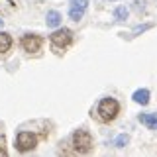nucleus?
<instances>
[{
    "mask_svg": "<svg viewBox=\"0 0 157 157\" xmlns=\"http://www.w3.org/2000/svg\"><path fill=\"white\" fill-rule=\"evenodd\" d=\"M96 112L102 122H112L118 116V112H120V104H118L116 98H102Z\"/></svg>",
    "mask_w": 157,
    "mask_h": 157,
    "instance_id": "nucleus-1",
    "label": "nucleus"
},
{
    "mask_svg": "<svg viewBox=\"0 0 157 157\" xmlns=\"http://www.w3.org/2000/svg\"><path fill=\"white\" fill-rule=\"evenodd\" d=\"M73 147L78 153H88L92 149V136L86 130H77L73 134Z\"/></svg>",
    "mask_w": 157,
    "mask_h": 157,
    "instance_id": "nucleus-2",
    "label": "nucleus"
},
{
    "mask_svg": "<svg viewBox=\"0 0 157 157\" xmlns=\"http://www.w3.org/2000/svg\"><path fill=\"white\" fill-rule=\"evenodd\" d=\"M71 41H73V32L69 28H61V29H57V32L51 33V45L55 49L67 47Z\"/></svg>",
    "mask_w": 157,
    "mask_h": 157,
    "instance_id": "nucleus-3",
    "label": "nucleus"
},
{
    "mask_svg": "<svg viewBox=\"0 0 157 157\" xmlns=\"http://www.w3.org/2000/svg\"><path fill=\"white\" fill-rule=\"evenodd\" d=\"M16 145L20 151H29L37 145V136L32 134V132H20L16 137Z\"/></svg>",
    "mask_w": 157,
    "mask_h": 157,
    "instance_id": "nucleus-4",
    "label": "nucleus"
},
{
    "mask_svg": "<svg viewBox=\"0 0 157 157\" xmlns=\"http://www.w3.org/2000/svg\"><path fill=\"white\" fill-rule=\"evenodd\" d=\"M43 45L41 36H36V33H28V36L22 37V47L26 49L28 53H37Z\"/></svg>",
    "mask_w": 157,
    "mask_h": 157,
    "instance_id": "nucleus-5",
    "label": "nucleus"
},
{
    "mask_svg": "<svg viewBox=\"0 0 157 157\" xmlns=\"http://www.w3.org/2000/svg\"><path fill=\"white\" fill-rule=\"evenodd\" d=\"M69 4H71V8H69V16H71V20L78 22V20L85 16V12H86L88 0H71Z\"/></svg>",
    "mask_w": 157,
    "mask_h": 157,
    "instance_id": "nucleus-6",
    "label": "nucleus"
},
{
    "mask_svg": "<svg viewBox=\"0 0 157 157\" xmlns=\"http://www.w3.org/2000/svg\"><path fill=\"white\" fill-rule=\"evenodd\" d=\"M12 47V37L6 32H0V55H6Z\"/></svg>",
    "mask_w": 157,
    "mask_h": 157,
    "instance_id": "nucleus-7",
    "label": "nucleus"
},
{
    "mask_svg": "<svg viewBox=\"0 0 157 157\" xmlns=\"http://www.w3.org/2000/svg\"><path fill=\"white\" fill-rule=\"evenodd\" d=\"M45 24L49 28H59V24H61V14H59L57 10H49L47 16H45Z\"/></svg>",
    "mask_w": 157,
    "mask_h": 157,
    "instance_id": "nucleus-8",
    "label": "nucleus"
},
{
    "mask_svg": "<svg viewBox=\"0 0 157 157\" xmlns=\"http://www.w3.org/2000/svg\"><path fill=\"white\" fill-rule=\"evenodd\" d=\"M134 100L137 102V104H141V106H145L147 102H149V90H147V88H140V90H136L134 92Z\"/></svg>",
    "mask_w": 157,
    "mask_h": 157,
    "instance_id": "nucleus-9",
    "label": "nucleus"
},
{
    "mask_svg": "<svg viewBox=\"0 0 157 157\" xmlns=\"http://www.w3.org/2000/svg\"><path fill=\"white\" fill-rule=\"evenodd\" d=\"M140 122L145 124L147 128H151V130H155L157 128V112H153V114H140Z\"/></svg>",
    "mask_w": 157,
    "mask_h": 157,
    "instance_id": "nucleus-10",
    "label": "nucleus"
},
{
    "mask_svg": "<svg viewBox=\"0 0 157 157\" xmlns=\"http://www.w3.org/2000/svg\"><path fill=\"white\" fill-rule=\"evenodd\" d=\"M114 18L118 20V22H124V20L128 18V8H126V6H118V8H114Z\"/></svg>",
    "mask_w": 157,
    "mask_h": 157,
    "instance_id": "nucleus-11",
    "label": "nucleus"
},
{
    "mask_svg": "<svg viewBox=\"0 0 157 157\" xmlns=\"http://www.w3.org/2000/svg\"><path fill=\"white\" fill-rule=\"evenodd\" d=\"M128 141H130V137H128L126 134H120V136H118V137H116V141H114V145H116V147H124V145L128 144Z\"/></svg>",
    "mask_w": 157,
    "mask_h": 157,
    "instance_id": "nucleus-12",
    "label": "nucleus"
},
{
    "mask_svg": "<svg viewBox=\"0 0 157 157\" xmlns=\"http://www.w3.org/2000/svg\"><path fill=\"white\" fill-rule=\"evenodd\" d=\"M149 28H151V24H145V26H137V28H136V29H134L132 33H134V36H140L141 32H147Z\"/></svg>",
    "mask_w": 157,
    "mask_h": 157,
    "instance_id": "nucleus-13",
    "label": "nucleus"
},
{
    "mask_svg": "<svg viewBox=\"0 0 157 157\" xmlns=\"http://www.w3.org/2000/svg\"><path fill=\"white\" fill-rule=\"evenodd\" d=\"M0 157H8V153H6V149H4L2 145H0Z\"/></svg>",
    "mask_w": 157,
    "mask_h": 157,
    "instance_id": "nucleus-14",
    "label": "nucleus"
},
{
    "mask_svg": "<svg viewBox=\"0 0 157 157\" xmlns=\"http://www.w3.org/2000/svg\"><path fill=\"white\" fill-rule=\"evenodd\" d=\"M61 157H73V155L69 153V151H63V153H61Z\"/></svg>",
    "mask_w": 157,
    "mask_h": 157,
    "instance_id": "nucleus-15",
    "label": "nucleus"
},
{
    "mask_svg": "<svg viewBox=\"0 0 157 157\" xmlns=\"http://www.w3.org/2000/svg\"><path fill=\"white\" fill-rule=\"evenodd\" d=\"M2 24H4V20H0V28H2Z\"/></svg>",
    "mask_w": 157,
    "mask_h": 157,
    "instance_id": "nucleus-16",
    "label": "nucleus"
},
{
    "mask_svg": "<svg viewBox=\"0 0 157 157\" xmlns=\"http://www.w3.org/2000/svg\"><path fill=\"white\" fill-rule=\"evenodd\" d=\"M108 2H116V0H108Z\"/></svg>",
    "mask_w": 157,
    "mask_h": 157,
    "instance_id": "nucleus-17",
    "label": "nucleus"
}]
</instances>
